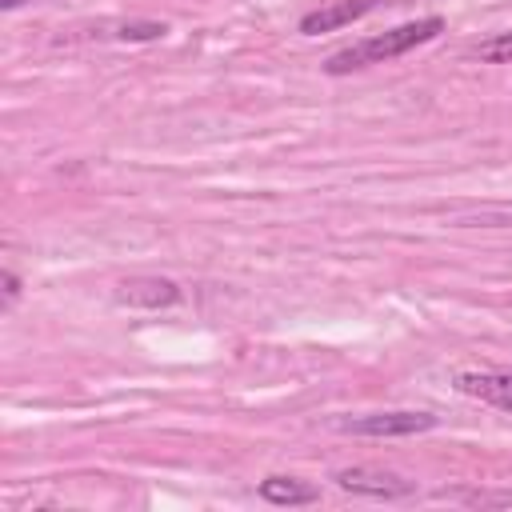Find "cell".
<instances>
[{"label":"cell","instance_id":"obj_6","mask_svg":"<svg viewBox=\"0 0 512 512\" xmlns=\"http://www.w3.org/2000/svg\"><path fill=\"white\" fill-rule=\"evenodd\" d=\"M456 388L472 400H484L492 408L512 412V372H460Z\"/></svg>","mask_w":512,"mask_h":512},{"label":"cell","instance_id":"obj_5","mask_svg":"<svg viewBox=\"0 0 512 512\" xmlns=\"http://www.w3.org/2000/svg\"><path fill=\"white\" fill-rule=\"evenodd\" d=\"M376 8V0H336V4H324L316 12H304L300 16V32L304 36H320V32H336L360 16H368Z\"/></svg>","mask_w":512,"mask_h":512},{"label":"cell","instance_id":"obj_4","mask_svg":"<svg viewBox=\"0 0 512 512\" xmlns=\"http://www.w3.org/2000/svg\"><path fill=\"white\" fill-rule=\"evenodd\" d=\"M116 300L128 308H172L180 300V288L164 276H132L116 288Z\"/></svg>","mask_w":512,"mask_h":512},{"label":"cell","instance_id":"obj_7","mask_svg":"<svg viewBox=\"0 0 512 512\" xmlns=\"http://www.w3.org/2000/svg\"><path fill=\"white\" fill-rule=\"evenodd\" d=\"M260 496L268 504L296 508V504H316L320 500V488L316 484H304L296 476H268V480H260Z\"/></svg>","mask_w":512,"mask_h":512},{"label":"cell","instance_id":"obj_10","mask_svg":"<svg viewBox=\"0 0 512 512\" xmlns=\"http://www.w3.org/2000/svg\"><path fill=\"white\" fill-rule=\"evenodd\" d=\"M164 32H168L164 20H132V24H120L116 28L120 40H160Z\"/></svg>","mask_w":512,"mask_h":512},{"label":"cell","instance_id":"obj_1","mask_svg":"<svg viewBox=\"0 0 512 512\" xmlns=\"http://www.w3.org/2000/svg\"><path fill=\"white\" fill-rule=\"evenodd\" d=\"M440 32H444V16L408 20V24H400V28H388V32H380V36H368V40H360V44H352V48L332 52V56L324 60V72H328V76H348V72H356V68L396 60V56H404V52H412V48L436 40Z\"/></svg>","mask_w":512,"mask_h":512},{"label":"cell","instance_id":"obj_3","mask_svg":"<svg viewBox=\"0 0 512 512\" xmlns=\"http://www.w3.org/2000/svg\"><path fill=\"white\" fill-rule=\"evenodd\" d=\"M344 492H356V496H376V500H396V496H408L412 492V480L396 476V472H384V468H340L332 476Z\"/></svg>","mask_w":512,"mask_h":512},{"label":"cell","instance_id":"obj_11","mask_svg":"<svg viewBox=\"0 0 512 512\" xmlns=\"http://www.w3.org/2000/svg\"><path fill=\"white\" fill-rule=\"evenodd\" d=\"M0 280H4V304H16V296H20V280H16V272H4Z\"/></svg>","mask_w":512,"mask_h":512},{"label":"cell","instance_id":"obj_12","mask_svg":"<svg viewBox=\"0 0 512 512\" xmlns=\"http://www.w3.org/2000/svg\"><path fill=\"white\" fill-rule=\"evenodd\" d=\"M20 4H24V0H0V8H4V12H12V8H20Z\"/></svg>","mask_w":512,"mask_h":512},{"label":"cell","instance_id":"obj_9","mask_svg":"<svg viewBox=\"0 0 512 512\" xmlns=\"http://www.w3.org/2000/svg\"><path fill=\"white\" fill-rule=\"evenodd\" d=\"M440 496H452V500H464V504H476V508H508V504H512V492H488V488H472V492H440Z\"/></svg>","mask_w":512,"mask_h":512},{"label":"cell","instance_id":"obj_2","mask_svg":"<svg viewBox=\"0 0 512 512\" xmlns=\"http://www.w3.org/2000/svg\"><path fill=\"white\" fill-rule=\"evenodd\" d=\"M432 428H436L432 412H408V408L340 420V432H352V436H416V432H432Z\"/></svg>","mask_w":512,"mask_h":512},{"label":"cell","instance_id":"obj_8","mask_svg":"<svg viewBox=\"0 0 512 512\" xmlns=\"http://www.w3.org/2000/svg\"><path fill=\"white\" fill-rule=\"evenodd\" d=\"M472 56L484 60V64H512V32H500V36L480 40V44L472 48Z\"/></svg>","mask_w":512,"mask_h":512}]
</instances>
